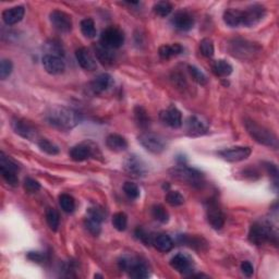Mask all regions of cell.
<instances>
[{"label":"cell","mask_w":279,"mask_h":279,"mask_svg":"<svg viewBox=\"0 0 279 279\" xmlns=\"http://www.w3.org/2000/svg\"><path fill=\"white\" fill-rule=\"evenodd\" d=\"M46 119L51 126L60 130H70L77 127L81 117L76 110L67 107H55L46 116Z\"/></svg>","instance_id":"cell-1"},{"label":"cell","mask_w":279,"mask_h":279,"mask_svg":"<svg viewBox=\"0 0 279 279\" xmlns=\"http://www.w3.org/2000/svg\"><path fill=\"white\" fill-rule=\"evenodd\" d=\"M245 128L247 132L255 140L257 143H261L266 146L277 147V138L276 135L262 126L257 125L256 122L252 120L245 121Z\"/></svg>","instance_id":"cell-2"},{"label":"cell","mask_w":279,"mask_h":279,"mask_svg":"<svg viewBox=\"0 0 279 279\" xmlns=\"http://www.w3.org/2000/svg\"><path fill=\"white\" fill-rule=\"evenodd\" d=\"M277 235L272 230L269 224L265 222H255L250 228L249 231V240L250 242L256 245H262L266 242L274 241L276 242Z\"/></svg>","instance_id":"cell-3"},{"label":"cell","mask_w":279,"mask_h":279,"mask_svg":"<svg viewBox=\"0 0 279 279\" xmlns=\"http://www.w3.org/2000/svg\"><path fill=\"white\" fill-rule=\"evenodd\" d=\"M169 173L172 178L177 179V180L188 182L191 185H194V187H201L204 181L203 172L195 168H190L185 165L170 169Z\"/></svg>","instance_id":"cell-4"},{"label":"cell","mask_w":279,"mask_h":279,"mask_svg":"<svg viewBox=\"0 0 279 279\" xmlns=\"http://www.w3.org/2000/svg\"><path fill=\"white\" fill-rule=\"evenodd\" d=\"M119 268L128 271L129 276L135 279H143L147 278L150 272H148V267L144 262H141L139 258L125 256L119 259L118 262Z\"/></svg>","instance_id":"cell-5"},{"label":"cell","mask_w":279,"mask_h":279,"mask_svg":"<svg viewBox=\"0 0 279 279\" xmlns=\"http://www.w3.org/2000/svg\"><path fill=\"white\" fill-rule=\"evenodd\" d=\"M138 139L141 145L153 154H160L166 150V141L158 134L145 132L139 135Z\"/></svg>","instance_id":"cell-6"},{"label":"cell","mask_w":279,"mask_h":279,"mask_svg":"<svg viewBox=\"0 0 279 279\" xmlns=\"http://www.w3.org/2000/svg\"><path fill=\"white\" fill-rule=\"evenodd\" d=\"M99 43L105 47L110 49L119 48L123 45V43H125V34H123L120 29L116 27H110L103 31Z\"/></svg>","instance_id":"cell-7"},{"label":"cell","mask_w":279,"mask_h":279,"mask_svg":"<svg viewBox=\"0 0 279 279\" xmlns=\"http://www.w3.org/2000/svg\"><path fill=\"white\" fill-rule=\"evenodd\" d=\"M98 148L92 142H85V143L78 144L73 146L70 150V157L74 162H84L91 157H97Z\"/></svg>","instance_id":"cell-8"},{"label":"cell","mask_w":279,"mask_h":279,"mask_svg":"<svg viewBox=\"0 0 279 279\" xmlns=\"http://www.w3.org/2000/svg\"><path fill=\"white\" fill-rule=\"evenodd\" d=\"M206 217L208 224L216 230H219L225 225V216L216 200H209L206 203Z\"/></svg>","instance_id":"cell-9"},{"label":"cell","mask_w":279,"mask_h":279,"mask_svg":"<svg viewBox=\"0 0 279 279\" xmlns=\"http://www.w3.org/2000/svg\"><path fill=\"white\" fill-rule=\"evenodd\" d=\"M0 171H2V176L6 180V182L10 185H18L19 179L17 176L18 172V166L12 162V160L2 152L0 154Z\"/></svg>","instance_id":"cell-10"},{"label":"cell","mask_w":279,"mask_h":279,"mask_svg":"<svg viewBox=\"0 0 279 279\" xmlns=\"http://www.w3.org/2000/svg\"><path fill=\"white\" fill-rule=\"evenodd\" d=\"M252 150L249 146H234L225 148V150L218 152V155L229 163H238L245 160L250 156Z\"/></svg>","instance_id":"cell-11"},{"label":"cell","mask_w":279,"mask_h":279,"mask_svg":"<svg viewBox=\"0 0 279 279\" xmlns=\"http://www.w3.org/2000/svg\"><path fill=\"white\" fill-rule=\"evenodd\" d=\"M123 169H125L129 175L136 178L144 177L148 171L147 165L145 164L144 160L141 157L136 156V155H130V156L126 158L125 163H123Z\"/></svg>","instance_id":"cell-12"},{"label":"cell","mask_w":279,"mask_h":279,"mask_svg":"<svg viewBox=\"0 0 279 279\" xmlns=\"http://www.w3.org/2000/svg\"><path fill=\"white\" fill-rule=\"evenodd\" d=\"M243 12V27H254L257 23L263 20L266 15V9L262 5H251L246 9L242 10Z\"/></svg>","instance_id":"cell-13"},{"label":"cell","mask_w":279,"mask_h":279,"mask_svg":"<svg viewBox=\"0 0 279 279\" xmlns=\"http://www.w3.org/2000/svg\"><path fill=\"white\" fill-rule=\"evenodd\" d=\"M49 19H51L52 26L54 27V29L57 30L58 32L69 33L72 30V18L65 11L54 10L51 16H49Z\"/></svg>","instance_id":"cell-14"},{"label":"cell","mask_w":279,"mask_h":279,"mask_svg":"<svg viewBox=\"0 0 279 279\" xmlns=\"http://www.w3.org/2000/svg\"><path fill=\"white\" fill-rule=\"evenodd\" d=\"M185 131L190 136H200L205 134L208 130V126L205 121H203L201 117L198 116H190L185 120Z\"/></svg>","instance_id":"cell-15"},{"label":"cell","mask_w":279,"mask_h":279,"mask_svg":"<svg viewBox=\"0 0 279 279\" xmlns=\"http://www.w3.org/2000/svg\"><path fill=\"white\" fill-rule=\"evenodd\" d=\"M256 45L254 43H249L243 40H235L230 45V53L238 58H247L249 56H252L255 51Z\"/></svg>","instance_id":"cell-16"},{"label":"cell","mask_w":279,"mask_h":279,"mask_svg":"<svg viewBox=\"0 0 279 279\" xmlns=\"http://www.w3.org/2000/svg\"><path fill=\"white\" fill-rule=\"evenodd\" d=\"M43 66H44V69L49 74H53V76L61 74L66 69V65L63 58L59 57V56L49 54H46L43 57Z\"/></svg>","instance_id":"cell-17"},{"label":"cell","mask_w":279,"mask_h":279,"mask_svg":"<svg viewBox=\"0 0 279 279\" xmlns=\"http://www.w3.org/2000/svg\"><path fill=\"white\" fill-rule=\"evenodd\" d=\"M160 120L170 128L178 129L182 126L181 111L176 106H170L160 113Z\"/></svg>","instance_id":"cell-18"},{"label":"cell","mask_w":279,"mask_h":279,"mask_svg":"<svg viewBox=\"0 0 279 279\" xmlns=\"http://www.w3.org/2000/svg\"><path fill=\"white\" fill-rule=\"evenodd\" d=\"M171 24L180 31H190L194 26V18L188 11H177L171 18Z\"/></svg>","instance_id":"cell-19"},{"label":"cell","mask_w":279,"mask_h":279,"mask_svg":"<svg viewBox=\"0 0 279 279\" xmlns=\"http://www.w3.org/2000/svg\"><path fill=\"white\" fill-rule=\"evenodd\" d=\"M11 127L17 134L22 136L24 139L33 140L36 136V130L33 128V126L23 119L16 118V119L12 120Z\"/></svg>","instance_id":"cell-20"},{"label":"cell","mask_w":279,"mask_h":279,"mask_svg":"<svg viewBox=\"0 0 279 279\" xmlns=\"http://www.w3.org/2000/svg\"><path fill=\"white\" fill-rule=\"evenodd\" d=\"M76 57L79 65L83 68L84 70L88 71H93L96 69V60L93 57V55L90 53L89 49H86L84 47L79 48L76 52Z\"/></svg>","instance_id":"cell-21"},{"label":"cell","mask_w":279,"mask_h":279,"mask_svg":"<svg viewBox=\"0 0 279 279\" xmlns=\"http://www.w3.org/2000/svg\"><path fill=\"white\" fill-rule=\"evenodd\" d=\"M114 85V79L108 73H102L91 83V89L95 94H102V93L108 91Z\"/></svg>","instance_id":"cell-22"},{"label":"cell","mask_w":279,"mask_h":279,"mask_svg":"<svg viewBox=\"0 0 279 279\" xmlns=\"http://www.w3.org/2000/svg\"><path fill=\"white\" fill-rule=\"evenodd\" d=\"M24 14H26L24 7H22V6H17V7L6 9L3 12V20L7 26H14V24H17L22 20Z\"/></svg>","instance_id":"cell-23"},{"label":"cell","mask_w":279,"mask_h":279,"mask_svg":"<svg viewBox=\"0 0 279 279\" xmlns=\"http://www.w3.org/2000/svg\"><path fill=\"white\" fill-rule=\"evenodd\" d=\"M170 265L173 269L181 272V274H185V272L191 271L190 258L181 253L176 254V255L170 259Z\"/></svg>","instance_id":"cell-24"},{"label":"cell","mask_w":279,"mask_h":279,"mask_svg":"<svg viewBox=\"0 0 279 279\" xmlns=\"http://www.w3.org/2000/svg\"><path fill=\"white\" fill-rule=\"evenodd\" d=\"M224 21L228 27L238 28L243 23V12L239 9H228L224 14Z\"/></svg>","instance_id":"cell-25"},{"label":"cell","mask_w":279,"mask_h":279,"mask_svg":"<svg viewBox=\"0 0 279 279\" xmlns=\"http://www.w3.org/2000/svg\"><path fill=\"white\" fill-rule=\"evenodd\" d=\"M106 145L110 151L119 153L127 150L128 142L119 134H109L106 139Z\"/></svg>","instance_id":"cell-26"},{"label":"cell","mask_w":279,"mask_h":279,"mask_svg":"<svg viewBox=\"0 0 279 279\" xmlns=\"http://www.w3.org/2000/svg\"><path fill=\"white\" fill-rule=\"evenodd\" d=\"M152 244L160 252H169L173 247V241L168 234L159 233L153 237Z\"/></svg>","instance_id":"cell-27"},{"label":"cell","mask_w":279,"mask_h":279,"mask_svg":"<svg viewBox=\"0 0 279 279\" xmlns=\"http://www.w3.org/2000/svg\"><path fill=\"white\" fill-rule=\"evenodd\" d=\"M94 51H95V56L96 58L98 59V61L105 66H109L114 64L115 60V56L114 53H111V49L105 47L104 45H102L101 43L99 44L94 46Z\"/></svg>","instance_id":"cell-28"},{"label":"cell","mask_w":279,"mask_h":279,"mask_svg":"<svg viewBox=\"0 0 279 279\" xmlns=\"http://www.w3.org/2000/svg\"><path fill=\"white\" fill-rule=\"evenodd\" d=\"M212 71L216 77L225 78V77H228L229 74H231L232 67H231L230 64L227 63L226 60L219 59V60H216L213 63Z\"/></svg>","instance_id":"cell-29"},{"label":"cell","mask_w":279,"mask_h":279,"mask_svg":"<svg viewBox=\"0 0 279 279\" xmlns=\"http://www.w3.org/2000/svg\"><path fill=\"white\" fill-rule=\"evenodd\" d=\"M182 52H183V47L180 44H178V43L172 45H163L158 49L159 56L164 59H169L173 57V56L180 55Z\"/></svg>","instance_id":"cell-30"},{"label":"cell","mask_w":279,"mask_h":279,"mask_svg":"<svg viewBox=\"0 0 279 279\" xmlns=\"http://www.w3.org/2000/svg\"><path fill=\"white\" fill-rule=\"evenodd\" d=\"M134 118L140 128L146 129L148 126H150V122H151L150 117H148V114L145 110V108H143L142 106H136L134 108Z\"/></svg>","instance_id":"cell-31"},{"label":"cell","mask_w":279,"mask_h":279,"mask_svg":"<svg viewBox=\"0 0 279 279\" xmlns=\"http://www.w3.org/2000/svg\"><path fill=\"white\" fill-rule=\"evenodd\" d=\"M152 216L155 220L162 222V224H167L169 221L168 212L160 204H157V205H154L152 207Z\"/></svg>","instance_id":"cell-32"},{"label":"cell","mask_w":279,"mask_h":279,"mask_svg":"<svg viewBox=\"0 0 279 279\" xmlns=\"http://www.w3.org/2000/svg\"><path fill=\"white\" fill-rule=\"evenodd\" d=\"M59 205L64 212L72 213L76 209V201L71 195L64 193L59 196Z\"/></svg>","instance_id":"cell-33"},{"label":"cell","mask_w":279,"mask_h":279,"mask_svg":"<svg viewBox=\"0 0 279 279\" xmlns=\"http://www.w3.org/2000/svg\"><path fill=\"white\" fill-rule=\"evenodd\" d=\"M81 32L88 39H93L96 36L95 23L91 18H86L81 21Z\"/></svg>","instance_id":"cell-34"},{"label":"cell","mask_w":279,"mask_h":279,"mask_svg":"<svg viewBox=\"0 0 279 279\" xmlns=\"http://www.w3.org/2000/svg\"><path fill=\"white\" fill-rule=\"evenodd\" d=\"M46 221L49 226V228L52 229L53 231H57V229L59 227V214L57 210L52 207H48L46 210Z\"/></svg>","instance_id":"cell-35"},{"label":"cell","mask_w":279,"mask_h":279,"mask_svg":"<svg viewBox=\"0 0 279 279\" xmlns=\"http://www.w3.org/2000/svg\"><path fill=\"white\" fill-rule=\"evenodd\" d=\"M101 225H102V221L93 218L91 216L86 217L84 221V226L86 228V230H88L90 233H92L93 235H98L101 233L102 230Z\"/></svg>","instance_id":"cell-36"},{"label":"cell","mask_w":279,"mask_h":279,"mask_svg":"<svg viewBox=\"0 0 279 279\" xmlns=\"http://www.w3.org/2000/svg\"><path fill=\"white\" fill-rule=\"evenodd\" d=\"M165 200L170 206H180L184 203V197L178 191H169L166 194Z\"/></svg>","instance_id":"cell-37"},{"label":"cell","mask_w":279,"mask_h":279,"mask_svg":"<svg viewBox=\"0 0 279 279\" xmlns=\"http://www.w3.org/2000/svg\"><path fill=\"white\" fill-rule=\"evenodd\" d=\"M128 225V217L125 213L119 212L116 213L113 217V226L115 227V229H117L118 231H123L126 230Z\"/></svg>","instance_id":"cell-38"},{"label":"cell","mask_w":279,"mask_h":279,"mask_svg":"<svg viewBox=\"0 0 279 279\" xmlns=\"http://www.w3.org/2000/svg\"><path fill=\"white\" fill-rule=\"evenodd\" d=\"M154 12L159 17H167L172 11V5L168 2H159L154 5Z\"/></svg>","instance_id":"cell-39"},{"label":"cell","mask_w":279,"mask_h":279,"mask_svg":"<svg viewBox=\"0 0 279 279\" xmlns=\"http://www.w3.org/2000/svg\"><path fill=\"white\" fill-rule=\"evenodd\" d=\"M188 70L191 74L192 79H193L196 83H198L200 85H205L207 83V78L205 74H204L200 69H197L195 66H189Z\"/></svg>","instance_id":"cell-40"},{"label":"cell","mask_w":279,"mask_h":279,"mask_svg":"<svg viewBox=\"0 0 279 279\" xmlns=\"http://www.w3.org/2000/svg\"><path fill=\"white\" fill-rule=\"evenodd\" d=\"M39 146H40V148H41L43 152H45V153H47L49 155H57V154H59V147L56 145V144H54L53 142L48 141L46 139L40 140Z\"/></svg>","instance_id":"cell-41"},{"label":"cell","mask_w":279,"mask_h":279,"mask_svg":"<svg viewBox=\"0 0 279 279\" xmlns=\"http://www.w3.org/2000/svg\"><path fill=\"white\" fill-rule=\"evenodd\" d=\"M201 54L206 58H212L214 56V44L209 39H204L200 43Z\"/></svg>","instance_id":"cell-42"},{"label":"cell","mask_w":279,"mask_h":279,"mask_svg":"<svg viewBox=\"0 0 279 279\" xmlns=\"http://www.w3.org/2000/svg\"><path fill=\"white\" fill-rule=\"evenodd\" d=\"M123 192L131 200H136L140 196V189L133 182H126L123 184Z\"/></svg>","instance_id":"cell-43"},{"label":"cell","mask_w":279,"mask_h":279,"mask_svg":"<svg viewBox=\"0 0 279 279\" xmlns=\"http://www.w3.org/2000/svg\"><path fill=\"white\" fill-rule=\"evenodd\" d=\"M14 69V66L9 59H3L2 65H0V79L6 80L7 79Z\"/></svg>","instance_id":"cell-44"},{"label":"cell","mask_w":279,"mask_h":279,"mask_svg":"<svg viewBox=\"0 0 279 279\" xmlns=\"http://www.w3.org/2000/svg\"><path fill=\"white\" fill-rule=\"evenodd\" d=\"M24 189H26V191L29 192V193H35V192L40 191L41 184L33 178H27L26 180H24Z\"/></svg>","instance_id":"cell-45"},{"label":"cell","mask_w":279,"mask_h":279,"mask_svg":"<svg viewBox=\"0 0 279 279\" xmlns=\"http://www.w3.org/2000/svg\"><path fill=\"white\" fill-rule=\"evenodd\" d=\"M135 235L142 241V242H144V243L147 244V245L152 243L153 237H151V235L148 234V233L144 230L143 228H140V227H139L138 229H136V230H135Z\"/></svg>","instance_id":"cell-46"},{"label":"cell","mask_w":279,"mask_h":279,"mask_svg":"<svg viewBox=\"0 0 279 279\" xmlns=\"http://www.w3.org/2000/svg\"><path fill=\"white\" fill-rule=\"evenodd\" d=\"M88 216H91V217H93V218H95V219H97L99 221H103L104 218H105L104 210L101 209V208H97V207L90 208L88 210Z\"/></svg>","instance_id":"cell-47"},{"label":"cell","mask_w":279,"mask_h":279,"mask_svg":"<svg viewBox=\"0 0 279 279\" xmlns=\"http://www.w3.org/2000/svg\"><path fill=\"white\" fill-rule=\"evenodd\" d=\"M240 267H241V270H242V272L246 277H251L253 275L254 267H253V265L251 264V262L244 261V262L241 263Z\"/></svg>","instance_id":"cell-48"},{"label":"cell","mask_w":279,"mask_h":279,"mask_svg":"<svg viewBox=\"0 0 279 279\" xmlns=\"http://www.w3.org/2000/svg\"><path fill=\"white\" fill-rule=\"evenodd\" d=\"M28 258L31 259V261H33V262L41 263L43 261V258H44V256H43L40 252H29L28 253Z\"/></svg>","instance_id":"cell-49"}]
</instances>
